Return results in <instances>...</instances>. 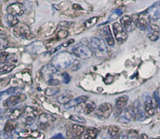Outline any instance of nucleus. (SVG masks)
<instances>
[{
    "mask_svg": "<svg viewBox=\"0 0 160 139\" xmlns=\"http://www.w3.org/2000/svg\"><path fill=\"white\" fill-rule=\"evenodd\" d=\"M153 96H154L153 98H154L155 100H156L157 106L159 108V109H160V95H159V93L158 92H155Z\"/></svg>",
    "mask_w": 160,
    "mask_h": 139,
    "instance_id": "ea45409f",
    "label": "nucleus"
},
{
    "mask_svg": "<svg viewBox=\"0 0 160 139\" xmlns=\"http://www.w3.org/2000/svg\"><path fill=\"white\" fill-rule=\"evenodd\" d=\"M112 106L109 102H104L98 106L95 110V116L99 120H106L110 117L112 112Z\"/></svg>",
    "mask_w": 160,
    "mask_h": 139,
    "instance_id": "39448f33",
    "label": "nucleus"
},
{
    "mask_svg": "<svg viewBox=\"0 0 160 139\" xmlns=\"http://www.w3.org/2000/svg\"><path fill=\"white\" fill-rule=\"evenodd\" d=\"M112 31H113L114 36H115L116 40L120 43L125 42L128 38V33L127 31L124 29L121 23H114L112 24Z\"/></svg>",
    "mask_w": 160,
    "mask_h": 139,
    "instance_id": "6e6552de",
    "label": "nucleus"
},
{
    "mask_svg": "<svg viewBox=\"0 0 160 139\" xmlns=\"http://www.w3.org/2000/svg\"><path fill=\"white\" fill-rule=\"evenodd\" d=\"M62 82H63L64 84H69V82L70 81V76L69 75L68 73L64 72V73L62 74Z\"/></svg>",
    "mask_w": 160,
    "mask_h": 139,
    "instance_id": "58836bf2",
    "label": "nucleus"
},
{
    "mask_svg": "<svg viewBox=\"0 0 160 139\" xmlns=\"http://www.w3.org/2000/svg\"><path fill=\"white\" fill-rule=\"evenodd\" d=\"M138 134L136 131H130L129 133H128V136H127V139H138Z\"/></svg>",
    "mask_w": 160,
    "mask_h": 139,
    "instance_id": "c9c22d12",
    "label": "nucleus"
},
{
    "mask_svg": "<svg viewBox=\"0 0 160 139\" xmlns=\"http://www.w3.org/2000/svg\"><path fill=\"white\" fill-rule=\"evenodd\" d=\"M73 42V39H71V41H70V42H66V43H63V44H62V47H67V46H69V45H70V44H72Z\"/></svg>",
    "mask_w": 160,
    "mask_h": 139,
    "instance_id": "c03bdc74",
    "label": "nucleus"
},
{
    "mask_svg": "<svg viewBox=\"0 0 160 139\" xmlns=\"http://www.w3.org/2000/svg\"><path fill=\"white\" fill-rule=\"evenodd\" d=\"M84 134V127L79 124H73L67 129V139H81Z\"/></svg>",
    "mask_w": 160,
    "mask_h": 139,
    "instance_id": "0eeeda50",
    "label": "nucleus"
},
{
    "mask_svg": "<svg viewBox=\"0 0 160 139\" xmlns=\"http://www.w3.org/2000/svg\"><path fill=\"white\" fill-rule=\"evenodd\" d=\"M50 139H66V138L64 137V136L62 135V134L59 133V134H56V135H54L53 137H52Z\"/></svg>",
    "mask_w": 160,
    "mask_h": 139,
    "instance_id": "79ce46f5",
    "label": "nucleus"
},
{
    "mask_svg": "<svg viewBox=\"0 0 160 139\" xmlns=\"http://www.w3.org/2000/svg\"><path fill=\"white\" fill-rule=\"evenodd\" d=\"M126 139H127V137H126Z\"/></svg>",
    "mask_w": 160,
    "mask_h": 139,
    "instance_id": "de8ad7c7",
    "label": "nucleus"
},
{
    "mask_svg": "<svg viewBox=\"0 0 160 139\" xmlns=\"http://www.w3.org/2000/svg\"><path fill=\"white\" fill-rule=\"evenodd\" d=\"M156 106H157V104H156V102L154 98H152L148 97L145 99V102H144V107H145V112L149 116L155 115L156 111Z\"/></svg>",
    "mask_w": 160,
    "mask_h": 139,
    "instance_id": "f3484780",
    "label": "nucleus"
},
{
    "mask_svg": "<svg viewBox=\"0 0 160 139\" xmlns=\"http://www.w3.org/2000/svg\"><path fill=\"white\" fill-rule=\"evenodd\" d=\"M120 23L127 31H131L134 29V23L133 18L129 15H125L120 19Z\"/></svg>",
    "mask_w": 160,
    "mask_h": 139,
    "instance_id": "6ab92c4d",
    "label": "nucleus"
},
{
    "mask_svg": "<svg viewBox=\"0 0 160 139\" xmlns=\"http://www.w3.org/2000/svg\"><path fill=\"white\" fill-rule=\"evenodd\" d=\"M41 42H34V43H33L32 45H29V47L28 48V51L30 52H36V53H38V52L40 51L41 49L42 48V47L44 46L43 45H40V46H38L39 45H40Z\"/></svg>",
    "mask_w": 160,
    "mask_h": 139,
    "instance_id": "c85d7f7f",
    "label": "nucleus"
},
{
    "mask_svg": "<svg viewBox=\"0 0 160 139\" xmlns=\"http://www.w3.org/2000/svg\"><path fill=\"white\" fill-rule=\"evenodd\" d=\"M21 117L25 124L32 125L38 117V110L31 106H27Z\"/></svg>",
    "mask_w": 160,
    "mask_h": 139,
    "instance_id": "423d86ee",
    "label": "nucleus"
},
{
    "mask_svg": "<svg viewBox=\"0 0 160 139\" xmlns=\"http://www.w3.org/2000/svg\"><path fill=\"white\" fill-rule=\"evenodd\" d=\"M107 136V139H120V129L117 126L109 127Z\"/></svg>",
    "mask_w": 160,
    "mask_h": 139,
    "instance_id": "4be33fe9",
    "label": "nucleus"
},
{
    "mask_svg": "<svg viewBox=\"0 0 160 139\" xmlns=\"http://www.w3.org/2000/svg\"><path fill=\"white\" fill-rule=\"evenodd\" d=\"M84 112H85L86 114H89L91 112H93L94 110L96 109V106H95V103L93 102H88L84 103Z\"/></svg>",
    "mask_w": 160,
    "mask_h": 139,
    "instance_id": "bb28decb",
    "label": "nucleus"
},
{
    "mask_svg": "<svg viewBox=\"0 0 160 139\" xmlns=\"http://www.w3.org/2000/svg\"><path fill=\"white\" fill-rule=\"evenodd\" d=\"M98 136V130L95 127H88L84 133V139H96Z\"/></svg>",
    "mask_w": 160,
    "mask_h": 139,
    "instance_id": "393cba45",
    "label": "nucleus"
},
{
    "mask_svg": "<svg viewBox=\"0 0 160 139\" xmlns=\"http://www.w3.org/2000/svg\"><path fill=\"white\" fill-rule=\"evenodd\" d=\"M119 120L122 123H129L132 120H135V116H134V109L131 106L125 108L120 117H118Z\"/></svg>",
    "mask_w": 160,
    "mask_h": 139,
    "instance_id": "2eb2a0df",
    "label": "nucleus"
},
{
    "mask_svg": "<svg viewBox=\"0 0 160 139\" xmlns=\"http://www.w3.org/2000/svg\"><path fill=\"white\" fill-rule=\"evenodd\" d=\"M128 102V96L123 95V96L118 97L115 101V106H114V114L115 117H119L123 109H125L127 103Z\"/></svg>",
    "mask_w": 160,
    "mask_h": 139,
    "instance_id": "9b49d317",
    "label": "nucleus"
},
{
    "mask_svg": "<svg viewBox=\"0 0 160 139\" xmlns=\"http://www.w3.org/2000/svg\"><path fill=\"white\" fill-rule=\"evenodd\" d=\"M23 111L24 109H23V107H17L15 109L10 110V112L9 113V120H17L19 117H21L23 113Z\"/></svg>",
    "mask_w": 160,
    "mask_h": 139,
    "instance_id": "5701e85b",
    "label": "nucleus"
},
{
    "mask_svg": "<svg viewBox=\"0 0 160 139\" xmlns=\"http://www.w3.org/2000/svg\"><path fill=\"white\" fill-rule=\"evenodd\" d=\"M159 32H155V31H152L151 34L148 35V38H149L151 41H152V42H156V41H157L158 39H159Z\"/></svg>",
    "mask_w": 160,
    "mask_h": 139,
    "instance_id": "4c0bfd02",
    "label": "nucleus"
},
{
    "mask_svg": "<svg viewBox=\"0 0 160 139\" xmlns=\"http://www.w3.org/2000/svg\"><path fill=\"white\" fill-rule=\"evenodd\" d=\"M59 92V89L56 87H50L46 88L45 94L47 96H54Z\"/></svg>",
    "mask_w": 160,
    "mask_h": 139,
    "instance_id": "c756f323",
    "label": "nucleus"
},
{
    "mask_svg": "<svg viewBox=\"0 0 160 139\" xmlns=\"http://www.w3.org/2000/svg\"><path fill=\"white\" fill-rule=\"evenodd\" d=\"M13 34L17 37H25L29 38L31 32L29 27L24 23H18L13 27Z\"/></svg>",
    "mask_w": 160,
    "mask_h": 139,
    "instance_id": "9d476101",
    "label": "nucleus"
},
{
    "mask_svg": "<svg viewBox=\"0 0 160 139\" xmlns=\"http://www.w3.org/2000/svg\"><path fill=\"white\" fill-rule=\"evenodd\" d=\"M150 20H151V17H150V16L148 14H140L138 16V18L136 25H137V27L139 29L145 30L147 29L148 25H150Z\"/></svg>",
    "mask_w": 160,
    "mask_h": 139,
    "instance_id": "a211bd4d",
    "label": "nucleus"
},
{
    "mask_svg": "<svg viewBox=\"0 0 160 139\" xmlns=\"http://www.w3.org/2000/svg\"><path fill=\"white\" fill-rule=\"evenodd\" d=\"M70 120H73V121H76L78 123H85V120L82 117H80V116H76V115H72L70 117Z\"/></svg>",
    "mask_w": 160,
    "mask_h": 139,
    "instance_id": "e433bc0d",
    "label": "nucleus"
},
{
    "mask_svg": "<svg viewBox=\"0 0 160 139\" xmlns=\"http://www.w3.org/2000/svg\"><path fill=\"white\" fill-rule=\"evenodd\" d=\"M16 65L12 62H5L1 65L0 67V73L1 74H4V73H9V72L12 71L14 68H15Z\"/></svg>",
    "mask_w": 160,
    "mask_h": 139,
    "instance_id": "a878e982",
    "label": "nucleus"
},
{
    "mask_svg": "<svg viewBox=\"0 0 160 139\" xmlns=\"http://www.w3.org/2000/svg\"><path fill=\"white\" fill-rule=\"evenodd\" d=\"M100 34L108 45L112 47L115 45V39L112 36V31L109 26H105L100 29Z\"/></svg>",
    "mask_w": 160,
    "mask_h": 139,
    "instance_id": "4468645a",
    "label": "nucleus"
},
{
    "mask_svg": "<svg viewBox=\"0 0 160 139\" xmlns=\"http://www.w3.org/2000/svg\"><path fill=\"white\" fill-rule=\"evenodd\" d=\"M72 52H73V54L75 55L78 58L84 59H89L93 55L90 47H88L83 42H80L78 45H75L72 49Z\"/></svg>",
    "mask_w": 160,
    "mask_h": 139,
    "instance_id": "7ed1b4c3",
    "label": "nucleus"
},
{
    "mask_svg": "<svg viewBox=\"0 0 160 139\" xmlns=\"http://www.w3.org/2000/svg\"><path fill=\"white\" fill-rule=\"evenodd\" d=\"M6 12L9 15L15 16V17L21 16L23 13V12H24V7H23V4H21V3H12V4H10L9 6H7Z\"/></svg>",
    "mask_w": 160,
    "mask_h": 139,
    "instance_id": "dca6fc26",
    "label": "nucleus"
},
{
    "mask_svg": "<svg viewBox=\"0 0 160 139\" xmlns=\"http://www.w3.org/2000/svg\"><path fill=\"white\" fill-rule=\"evenodd\" d=\"M133 109H134V116H135V120L142 121L146 119V112H145V107L142 106V103L138 100H136L134 102Z\"/></svg>",
    "mask_w": 160,
    "mask_h": 139,
    "instance_id": "ddd939ff",
    "label": "nucleus"
},
{
    "mask_svg": "<svg viewBox=\"0 0 160 139\" xmlns=\"http://www.w3.org/2000/svg\"><path fill=\"white\" fill-rule=\"evenodd\" d=\"M150 28H151L152 31H155V32H159V27L158 25L153 24V23H150Z\"/></svg>",
    "mask_w": 160,
    "mask_h": 139,
    "instance_id": "a19ab883",
    "label": "nucleus"
},
{
    "mask_svg": "<svg viewBox=\"0 0 160 139\" xmlns=\"http://www.w3.org/2000/svg\"><path fill=\"white\" fill-rule=\"evenodd\" d=\"M138 139H148V136H147L146 134H142V135H141L140 137H139Z\"/></svg>",
    "mask_w": 160,
    "mask_h": 139,
    "instance_id": "49530a36",
    "label": "nucleus"
},
{
    "mask_svg": "<svg viewBox=\"0 0 160 139\" xmlns=\"http://www.w3.org/2000/svg\"><path fill=\"white\" fill-rule=\"evenodd\" d=\"M88 100V97L86 96V95H81V96L77 97L74 99H72L70 102L65 105V107L67 109H70V108L75 107V106H78V105H81L86 102Z\"/></svg>",
    "mask_w": 160,
    "mask_h": 139,
    "instance_id": "aec40b11",
    "label": "nucleus"
},
{
    "mask_svg": "<svg viewBox=\"0 0 160 139\" xmlns=\"http://www.w3.org/2000/svg\"><path fill=\"white\" fill-rule=\"evenodd\" d=\"M55 118L48 113H42L39 116L38 120V126L41 129H46L54 122Z\"/></svg>",
    "mask_w": 160,
    "mask_h": 139,
    "instance_id": "f8f14e48",
    "label": "nucleus"
},
{
    "mask_svg": "<svg viewBox=\"0 0 160 139\" xmlns=\"http://www.w3.org/2000/svg\"><path fill=\"white\" fill-rule=\"evenodd\" d=\"M42 77L45 81L48 82L53 79H58L57 77L60 74L59 70L52 64H46L41 70Z\"/></svg>",
    "mask_w": 160,
    "mask_h": 139,
    "instance_id": "20e7f679",
    "label": "nucleus"
},
{
    "mask_svg": "<svg viewBox=\"0 0 160 139\" xmlns=\"http://www.w3.org/2000/svg\"><path fill=\"white\" fill-rule=\"evenodd\" d=\"M1 139H12V138H11L7 134H6V133H5V134L4 133H2L1 135Z\"/></svg>",
    "mask_w": 160,
    "mask_h": 139,
    "instance_id": "37998d69",
    "label": "nucleus"
},
{
    "mask_svg": "<svg viewBox=\"0 0 160 139\" xmlns=\"http://www.w3.org/2000/svg\"><path fill=\"white\" fill-rule=\"evenodd\" d=\"M27 99L26 95L23 93L17 94V95H10L9 98H6L3 102V106L6 108H12L13 106H17L19 103L25 101Z\"/></svg>",
    "mask_w": 160,
    "mask_h": 139,
    "instance_id": "1a4fd4ad",
    "label": "nucleus"
},
{
    "mask_svg": "<svg viewBox=\"0 0 160 139\" xmlns=\"http://www.w3.org/2000/svg\"><path fill=\"white\" fill-rule=\"evenodd\" d=\"M97 21H98V17H92V18L86 20L85 23H84V26H85V27L89 28L93 26V25H95L97 23Z\"/></svg>",
    "mask_w": 160,
    "mask_h": 139,
    "instance_id": "2f4dec72",
    "label": "nucleus"
},
{
    "mask_svg": "<svg viewBox=\"0 0 160 139\" xmlns=\"http://www.w3.org/2000/svg\"><path fill=\"white\" fill-rule=\"evenodd\" d=\"M72 98H73L72 94L68 92H65L62 94H61V95H59V96L56 98V101L59 103H60V104L67 105V103H69L71 101Z\"/></svg>",
    "mask_w": 160,
    "mask_h": 139,
    "instance_id": "412c9836",
    "label": "nucleus"
},
{
    "mask_svg": "<svg viewBox=\"0 0 160 139\" xmlns=\"http://www.w3.org/2000/svg\"><path fill=\"white\" fill-rule=\"evenodd\" d=\"M6 21H7L9 26L12 27H16L19 23V20L17 17H15V16L9 15V14L6 16Z\"/></svg>",
    "mask_w": 160,
    "mask_h": 139,
    "instance_id": "cd10ccee",
    "label": "nucleus"
},
{
    "mask_svg": "<svg viewBox=\"0 0 160 139\" xmlns=\"http://www.w3.org/2000/svg\"><path fill=\"white\" fill-rule=\"evenodd\" d=\"M151 17V20L152 21H157L160 19V9L159 8H156L155 9V10L153 11L152 13L150 16Z\"/></svg>",
    "mask_w": 160,
    "mask_h": 139,
    "instance_id": "473e14b6",
    "label": "nucleus"
},
{
    "mask_svg": "<svg viewBox=\"0 0 160 139\" xmlns=\"http://www.w3.org/2000/svg\"><path fill=\"white\" fill-rule=\"evenodd\" d=\"M17 126V123L13 120H9L5 124L4 132L9 135V134H12L16 130V127Z\"/></svg>",
    "mask_w": 160,
    "mask_h": 139,
    "instance_id": "b1692460",
    "label": "nucleus"
},
{
    "mask_svg": "<svg viewBox=\"0 0 160 139\" xmlns=\"http://www.w3.org/2000/svg\"><path fill=\"white\" fill-rule=\"evenodd\" d=\"M69 32L66 30H60V31H58L57 34H56V37H57L58 39H64L68 36Z\"/></svg>",
    "mask_w": 160,
    "mask_h": 139,
    "instance_id": "f704fd0d",
    "label": "nucleus"
},
{
    "mask_svg": "<svg viewBox=\"0 0 160 139\" xmlns=\"http://www.w3.org/2000/svg\"><path fill=\"white\" fill-rule=\"evenodd\" d=\"M91 50L93 55L97 58L105 59L108 56V48L106 46V42L99 37H92L89 44Z\"/></svg>",
    "mask_w": 160,
    "mask_h": 139,
    "instance_id": "f03ea898",
    "label": "nucleus"
},
{
    "mask_svg": "<svg viewBox=\"0 0 160 139\" xmlns=\"http://www.w3.org/2000/svg\"><path fill=\"white\" fill-rule=\"evenodd\" d=\"M73 9H78V10H80V9H83L82 7H81V6H79V5H78V4L73 5Z\"/></svg>",
    "mask_w": 160,
    "mask_h": 139,
    "instance_id": "a18cd8bd",
    "label": "nucleus"
},
{
    "mask_svg": "<svg viewBox=\"0 0 160 139\" xmlns=\"http://www.w3.org/2000/svg\"><path fill=\"white\" fill-rule=\"evenodd\" d=\"M20 90H21V89H20V87H10V88L8 89V90H6L5 92H2L1 94L6 93V94H7V95H17V94H20Z\"/></svg>",
    "mask_w": 160,
    "mask_h": 139,
    "instance_id": "7c9ffc66",
    "label": "nucleus"
},
{
    "mask_svg": "<svg viewBox=\"0 0 160 139\" xmlns=\"http://www.w3.org/2000/svg\"><path fill=\"white\" fill-rule=\"evenodd\" d=\"M31 136L35 139H44L45 138V134L39 132L38 131H32L31 132Z\"/></svg>",
    "mask_w": 160,
    "mask_h": 139,
    "instance_id": "72a5a7b5",
    "label": "nucleus"
},
{
    "mask_svg": "<svg viewBox=\"0 0 160 139\" xmlns=\"http://www.w3.org/2000/svg\"><path fill=\"white\" fill-rule=\"evenodd\" d=\"M52 64L58 70H78L79 67V61L78 57L69 52H62L56 54L52 60Z\"/></svg>",
    "mask_w": 160,
    "mask_h": 139,
    "instance_id": "f257e3e1",
    "label": "nucleus"
}]
</instances>
